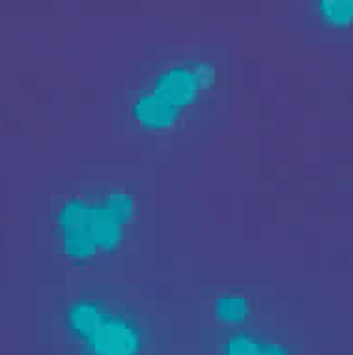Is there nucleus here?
I'll return each mask as SVG.
<instances>
[{
  "instance_id": "f257e3e1",
  "label": "nucleus",
  "mask_w": 353,
  "mask_h": 355,
  "mask_svg": "<svg viewBox=\"0 0 353 355\" xmlns=\"http://www.w3.org/2000/svg\"><path fill=\"white\" fill-rule=\"evenodd\" d=\"M135 198L126 189L109 191L92 202L80 196L69 198L56 214L62 252L77 262L112 252L122 243L126 228L135 217Z\"/></svg>"
},
{
  "instance_id": "f03ea898",
  "label": "nucleus",
  "mask_w": 353,
  "mask_h": 355,
  "mask_svg": "<svg viewBox=\"0 0 353 355\" xmlns=\"http://www.w3.org/2000/svg\"><path fill=\"white\" fill-rule=\"evenodd\" d=\"M215 79L217 71L212 62L198 60L195 64H180L164 69L148 94L157 99L180 122L183 112L193 107L202 94L214 88Z\"/></svg>"
},
{
  "instance_id": "7ed1b4c3",
  "label": "nucleus",
  "mask_w": 353,
  "mask_h": 355,
  "mask_svg": "<svg viewBox=\"0 0 353 355\" xmlns=\"http://www.w3.org/2000/svg\"><path fill=\"white\" fill-rule=\"evenodd\" d=\"M92 355H137L139 335L129 324L101 311L99 318L79 335Z\"/></svg>"
},
{
  "instance_id": "20e7f679",
  "label": "nucleus",
  "mask_w": 353,
  "mask_h": 355,
  "mask_svg": "<svg viewBox=\"0 0 353 355\" xmlns=\"http://www.w3.org/2000/svg\"><path fill=\"white\" fill-rule=\"evenodd\" d=\"M249 313L250 305L245 295H223L215 303V316L225 324H241Z\"/></svg>"
},
{
  "instance_id": "39448f33",
  "label": "nucleus",
  "mask_w": 353,
  "mask_h": 355,
  "mask_svg": "<svg viewBox=\"0 0 353 355\" xmlns=\"http://www.w3.org/2000/svg\"><path fill=\"white\" fill-rule=\"evenodd\" d=\"M320 13L329 25L347 26L353 23V0H322Z\"/></svg>"
},
{
  "instance_id": "423d86ee",
  "label": "nucleus",
  "mask_w": 353,
  "mask_h": 355,
  "mask_svg": "<svg viewBox=\"0 0 353 355\" xmlns=\"http://www.w3.org/2000/svg\"><path fill=\"white\" fill-rule=\"evenodd\" d=\"M226 355H262V343L247 335L232 337L225 346Z\"/></svg>"
}]
</instances>
